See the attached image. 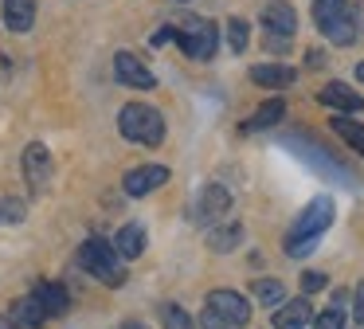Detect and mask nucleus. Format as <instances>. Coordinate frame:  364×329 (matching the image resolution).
Segmentation results:
<instances>
[{
    "label": "nucleus",
    "instance_id": "72a5a7b5",
    "mask_svg": "<svg viewBox=\"0 0 364 329\" xmlns=\"http://www.w3.org/2000/svg\"><path fill=\"white\" fill-rule=\"evenodd\" d=\"M356 78H360V83H364V63H360V67H356Z\"/></svg>",
    "mask_w": 364,
    "mask_h": 329
},
{
    "label": "nucleus",
    "instance_id": "4be33fe9",
    "mask_svg": "<svg viewBox=\"0 0 364 329\" xmlns=\"http://www.w3.org/2000/svg\"><path fill=\"white\" fill-rule=\"evenodd\" d=\"M282 114H286V102L282 98H270V102H262V106L255 110V118L243 125V130H267V125H278V122H282Z\"/></svg>",
    "mask_w": 364,
    "mask_h": 329
},
{
    "label": "nucleus",
    "instance_id": "2f4dec72",
    "mask_svg": "<svg viewBox=\"0 0 364 329\" xmlns=\"http://www.w3.org/2000/svg\"><path fill=\"white\" fill-rule=\"evenodd\" d=\"M0 329H16V325H12V318H0Z\"/></svg>",
    "mask_w": 364,
    "mask_h": 329
},
{
    "label": "nucleus",
    "instance_id": "b1692460",
    "mask_svg": "<svg viewBox=\"0 0 364 329\" xmlns=\"http://www.w3.org/2000/svg\"><path fill=\"white\" fill-rule=\"evenodd\" d=\"M161 321H165V329H196L192 313L184 310V306H176V302H165V306H161Z\"/></svg>",
    "mask_w": 364,
    "mask_h": 329
},
{
    "label": "nucleus",
    "instance_id": "c85d7f7f",
    "mask_svg": "<svg viewBox=\"0 0 364 329\" xmlns=\"http://www.w3.org/2000/svg\"><path fill=\"white\" fill-rule=\"evenodd\" d=\"M353 318H356V321H364V282L356 286V306H353Z\"/></svg>",
    "mask_w": 364,
    "mask_h": 329
},
{
    "label": "nucleus",
    "instance_id": "6ab92c4d",
    "mask_svg": "<svg viewBox=\"0 0 364 329\" xmlns=\"http://www.w3.org/2000/svg\"><path fill=\"white\" fill-rule=\"evenodd\" d=\"M309 321V302L306 298H294V302L274 306V329H301Z\"/></svg>",
    "mask_w": 364,
    "mask_h": 329
},
{
    "label": "nucleus",
    "instance_id": "7ed1b4c3",
    "mask_svg": "<svg viewBox=\"0 0 364 329\" xmlns=\"http://www.w3.org/2000/svg\"><path fill=\"white\" fill-rule=\"evenodd\" d=\"M118 133L126 141H134V145H161L165 141V118H161V110L145 106V102H129V106H122L118 114Z\"/></svg>",
    "mask_w": 364,
    "mask_h": 329
},
{
    "label": "nucleus",
    "instance_id": "f3484780",
    "mask_svg": "<svg viewBox=\"0 0 364 329\" xmlns=\"http://www.w3.org/2000/svg\"><path fill=\"white\" fill-rule=\"evenodd\" d=\"M325 36H329L333 43H341V47H345V43H353V39L360 36V8H356V4H348L345 12H341L337 20H333V28L325 31Z\"/></svg>",
    "mask_w": 364,
    "mask_h": 329
},
{
    "label": "nucleus",
    "instance_id": "dca6fc26",
    "mask_svg": "<svg viewBox=\"0 0 364 329\" xmlns=\"http://www.w3.org/2000/svg\"><path fill=\"white\" fill-rule=\"evenodd\" d=\"M114 251L122 258H141L145 255V227L141 224H122L114 235Z\"/></svg>",
    "mask_w": 364,
    "mask_h": 329
},
{
    "label": "nucleus",
    "instance_id": "423d86ee",
    "mask_svg": "<svg viewBox=\"0 0 364 329\" xmlns=\"http://www.w3.org/2000/svg\"><path fill=\"white\" fill-rule=\"evenodd\" d=\"M228 212H231V192L228 188L223 184H204L200 196H196V204H192V224L215 227V224L228 219Z\"/></svg>",
    "mask_w": 364,
    "mask_h": 329
},
{
    "label": "nucleus",
    "instance_id": "a878e982",
    "mask_svg": "<svg viewBox=\"0 0 364 329\" xmlns=\"http://www.w3.org/2000/svg\"><path fill=\"white\" fill-rule=\"evenodd\" d=\"M28 216V204L16 196H0V224H20Z\"/></svg>",
    "mask_w": 364,
    "mask_h": 329
},
{
    "label": "nucleus",
    "instance_id": "f704fd0d",
    "mask_svg": "<svg viewBox=\"0 0 364 329\" xmlns=\"http://www.w3.org/2000/svg\"><path fill=\"white\" fill-rule=\"evenodd\" d=\"M176 4H184V0H176Z\"/></svg>",
    "mask_w": 364,
    "mask_h": 329
},
{
    "label": "nucleus",
    "instance_id": "aec40b11",
    "mask_svg": "<svg viewBox=\"0 0 364 329\" xmlns=\"http://www.w3.org/2000/svg\"><path fill=\"white\" fill-rule=\"evenodd\" d=\"M329 125H333V133H337V137L345 141L348 149H356V153L364 157V125L356 122V118H348V114H333V118H329Z\"/></svg>",
    "mask_w": 364,
    "mask_h": 329
},
{
    "label": "nucleus",
    "instance_id": "f03ea898",
    "mask_svg": "<svg viewBox=\"0 0 364 329\" xmlns=\"http://www.w3.org/2000/svg\"><path fill=\"white\" fill-rule=\"evenodd\" d=\"M251 302L235 290H212L200 310V329H247Z\"/></svg>",
    "mask_w": 364,
    "mask_h": 329
},
{
    "label": "nucleus",
    "instance_id": "f8f14e48",
    "mask_svg": "<svg viewBox=\"0 0 364 329\" xmlns=\"http://www.w3.org/2000/svg\"><path fill=\"white\" fill-rule=\"evenodd\" d=\"M262 24H267L270 36H294V28H298V12H294L290 0H270V4L262 8Z\"/></svg>",
    "mask_w": 364,
    "mask_h": 329
},
{
    "label": "nucleus",
    "instance_id": "39448f33",
    "mask_svg": "<svg viewBox=\"0 0 364 329\" xmlns=\"http://www.w3.org/2000/svg\"><path fill=\"white\" fill-rule=\"evenodd\" d=\"M173 39L181 43V51L188 55V59H196V63L212 59L215 47H220V31H215V24L204 20V16H184V20L173 28Z\"/></svg>",
    "mask_w": 364,
    "mask_h": 329
},
{
    "label": "nucleus",
    "instance_id": "c756f323",
    "mask_svg": "<svg viewBox=\"0 0 364 329\" xmlns=\"http://www.w3.org/2000/svg\"><path fill=\"white\" fill-rule=\"evenodd\" d=\"M168 39H173V28H161L157 36H153V47H161V43H168Z\"/></svg>",
    "mask_w": 364,
    "mask_h": 329
},
{
    "label": "nucleus",
    "instance_id": "4468645a",
    "mask_svg": "<svg viewBox=\"0 0 364 329\" xmlns=\"http://www.w3.org/2000/svg\"><path fill=\"white\" fill-rule=\"evenodd\" d=\"M9 318H12V325H16V329H40L43 321H48V310L40 306V298H36V294H28V298H16V302H12Z\"/></svg>",
    "mask_w": 364,
    "mask_h": 329
},
{
    "label": "nucleus",
    "instance_id": "473e14b6",
    "mask_svg": "<svg viewBox=\"0 0 364 329\" xmlns=\"http://www.w3.org/2000/svg\"><path fill=\"white\" fill-rule=\"evenodd\" d=\"M122 329H145V325H141V321H126Z\"/></svg>",
    "mask_w": 364,
    "mask_h": 329
},
{
    "label": "nucleus",
    "instance_id": "9d476101",
    "mask_svg": "<svg viewBox=\"0 0 364 329\" xmlns=\"http://www.w3.org/2000/svg\"><path fill=\"white\" fill-rule=\"evenodd\" d=\"M317 102H321V106H333V110H345V114H360L364 110V98L345 83H325L321 90H317Z\"/></svg>",
    "mask_w": 364,
    "mask_h": 329
},
{
    "label": "nucleus",
    "instance_id": "bb28decb",
    "mask_svg": "<svg viewBox=\"0 0 364 329\" xmlns=\"http://www.w3.org/2000/svg\"><path fill=\"white\" fill-rule=\"evenodd\" d=\"M314 329H345V306H333V310L317 313Z\"/></svg>",
    "mask_w": 364,
    "mask_h": 329
},
{
    "label": "nucleus",
    "instance_id": "412c9836",
    "mask_svg": "<svg viewBox=\"0 0 364 329\" xmlns=\"http://www.w3.org/2000/svg\"><path fill=\"white\" fill-rule=\"evenodd\" d=\"M251 298L259 306H270V310H274V306L286 302V286L278 278H255L251 282Z\"/></svg>",
    "mask_w": 364,
    "mask_h": 329
},
{
    "label": "nucleus",
    "instance_id": "0eeeda50",
    "mask_svg": "<svg viewBox=\"0 0 364 329\" xmlns=\"http://www.w3.org/2000/svg\"><path fill=\"white\" fill-rule=\"evenodd\" d=\"M20 172H24V180L32 184V192H43L51 180V172H55V161H51V149L40 145V141H32V145L20 153Z\"/></svg>",
    "mask_w": 364,
    "mask_h": 329
},
{
    "label": "nucleus",
    "instance_id": "393cba45",
    "mask_svg": "<svg viewBox=\"0 0 364 329\" xmlns=\"http://www.w3.org/2000/svg\"><path fill=\"white\" fill-rule=\"evenodd\" d=\"M228 43H231V51H247V43H251V24L243 16H231L228 20Z\"/></svg>",
    "mask_w": 364,
    "mask_h": 329
},
{
    "label": "nucleus",
    "instance_id": "7c9ffc66",
    "mask_svg": "<svg viewBox=\"0 0 364 329\" xmlns=\"http://www.w3.org/2000/svg\"><path fill=\"white\" fill-rule=\"evenodd\" d=\"M9 75H12V63L4 59V55H0V78H9Z\"/></svg>",
    "mask_w": 364,
    "mask_h": 329
},
{
    "label": "nucleus",
    "instance_id": "5701e85b",
    "mask_svg": "<svg viewBox=\"0 0 364 329\" xmlns=\"http://www.w3.org/2000/svg\"><path fill=\"white\" fill-rule=\"evenodd\" d=\"M348 8V0H314V24H317V31H329L333 28V20H337L341 12Z\"/></svg>",
    "mask_w": 364,
    "mask_h": 329
},
{
    "label": "nucleus",
    "instance_id": "1a4fd4ad",
    "mask_svg": "<svg viewBox=\"0 0 364 329\" xmlns=\"http://www.w3.org/2000/svg\"><path fill=\"white\" fill-rule=\"evenodd\" d=\"M168 177H173V172H168L165 164H137V169H129V177L122 180V188H126V196H149L153 188H161Z\"/></svg>",
    "mask_w": 364,
    "mask_h": 329
},
{
    "label": "nucleus",
    "instance_id": "2eb2a0df",
    "mask_svg": "<svg viewBox=\"0 0 364 329\" xmlns=\"http://www.w3.org/2000/svg\"><path fill=\"white\" fill-rule=\"evenodd\" d=\"M36 298H40V306L48 310V318H63V313L71 310V294H67L63 282H40V286H36Z\"/></svg>",
    "mask_w": 364,
    "mask_h": 329
},
{
    "label": "nucleus",
    "instance_id": "a211bd4d",
    "mask_svg": "<svg viewBox=\"0 0 364 329\" xmlns=\"http://www.w3.org/2000/svg\"><path fill=\"white\" fill-rule=\"evenodd\" d=\"M239 243H243V224H215L212 231H208V247L215 251V255H228V251H235Z\"/></svg>",
    "mask_w": 364,
    "mask_h": 329
},
{
    "label": "nucleus",
    "instance_id": "cd10ccee",
    "mask_svg": "<svg viewBox=\"0 0 364 329\" xmlns=\"http://www.w3.org/2000/svg\"><path fill=\"white\" fill-rule=\"evenodd\" d=\"M325 286H329L325 271H306L301 274V290H306V294H317V290H325Z\"/></svg>",
    "mask_w": 364,
    "mask_h": 329
},
{
    "label": "nucleus",
    "instance_id": "6e6552de",
    "mask_svg": "<svg viewBox=\"0 0 364 329\" xmlns=\"http://www.w3.org/2000/svg\"><path fill=\"white\" fill-rule=\"evenodd\" d=\"M114 78H118L122 86H134V90H153V86H157L153 70L145 67L134 51H118V55H114Z\"/></svg>",
    "mask_w": 364,
    "mask_h": 329
},
{
    "label": "nucleus",
    "instance_id": "ddd939ff",
    "mask_svg": "<svg viewBox=\"0 0 364 329\" xmlns=\"http://www.w3.org/2000/svg\"><path fill=\"white\" fill-rule=\"evenodd\" d=\"M294 67H286V63H259V67H251V83L255 86H267V90H286V86H294Z\"/></svg>",
    "mask_w": 364,
    "mask_h": 329
},
{
    "label": "nucleus",
    "instance_id": "20e7f679",
    "mask_svg": "<svg viewBox=\"0 0 364 329\" xmlns=\"http://www.w3.org/2000/svg\"><path fill=\"white\" fill-rule=\"evenodd\" d=\"M79 263H82V271H87L90 278H98L102 286H110V290H118L122 282H126L122 255L106 239H87V243H82V247H79Z\"/></svg>",
    "mask_w": 364,
    "mask_h": 329
},
{
    "label": "nucleus",
    "instance_id": "9b49d317",
    "mask_svg": "<svg viewBox=\"0 0 364 329\" xmlns=\"http://www.w3.org/2000/svg\"><path fill=\"white\" fill-rule=\"evenodd\" d=\"M0 20H4V28H9V31H16V36L32 31L36 0H0Z\"/></svg>",
    "mask_w": 364,
    "mask_h": 329
},
{
    "label": "nucleus",
    "instance_id": "f257e3e1",
    "mask_svg": "<svg viewBox=\"0 0 364 329\" xmlns=\"http://www.w3.org/2000/svg\"><path fill=\"white\" fill-rule=\"evenodd\" d=\"M329 224H333V200H329V196H317V200H309V208H301V216L294 219V227L286 231V243H282L286 255H290V258L309 255Z\"/></svg>",
    "mask_w": 364,
    "mask_h": 329
}]
</instances>
